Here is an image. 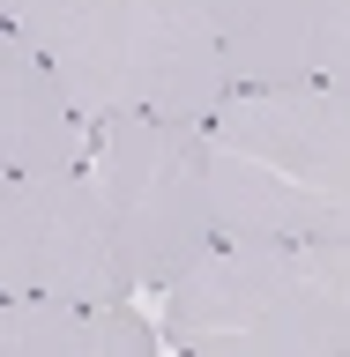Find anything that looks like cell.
I'll return each mask as SVG.
<instances>
[{
  "label": "cell",
  "mask_w": 350,
  "mask_h": 357,
  "mask_svg": "<svg viewBox=\"0 0 350 357\" xmlns=\"http://www.w3.org/2000/svg\"><path fill=\"white\" fill-rule=\"evenodd\" d=\"M179 357H350V245L343 238H224L172 290Z\"/></svg>",
  "instance_id": "3"
},
{
  "label": "cell",
  "mask_w": 350,
  "mask_h": 357,
  "mask_svg": "<svg viewBox=\"0 0 350 357\" xmlns=\"http://www.w3.org/2000/svg\"><path fill=\"white\" fill-rule=\"evenodd\" d=\"M15 8H22V0H0V15H8V22H15Z\"/></svg>",
  "instance_id": "10"
},
{
  "label": "cell",
  "mask_w": 350,
  "mask_h": 357,
  "mask_svg": "<svg viewBox=\"0 0 350 357\" xmlns=\"http://www.w3.org/2000/svg\"><path fill=\"white\" fill-rule=\"evenodd\" d=\"M89 127L119 112L209 127L231 97V60L201 0H22L15 22Z\"/></svg>",
  "instance_id": "1"
},
{
  "label": "cell",
  "mask_w": 350,
  "mask_h": 357,
  "mask_svg": "<svg viewBox=\"0 0 350 357\" xmlns=\"http://www.w3.org/2000/svg\"><path fill=\"white\" fill-rule=\"evenodd\" d=\"M239 89L321 82V22L328 0H201Z\"/></svg>",
  "instance_id": "7"
},
{
  "label": "cell",
  "mask_w": 350,
  "mask_h": 357,
  "mask_svg": "<svg viewBox=\"0 0 350 357\" xmlns=\"http://www.w3.org/2000/svg\"><path fill=\"white\" fill-rule=\"evenodd\" d=\"M321 82L350 89V0H328V22H321Z\"/></svg>",
  "instance_id": "9"
},
{
  "label": "cell",
  "mask_w": 350,
  "mask_h": 357,
  "mask_svg": "<svg viewBox=\"0 0 350 357\" xmlns=\"http://www.w3.org/2000/svg\"><path fill=\"white\" fill-rule=\"evenodd\" d=\"M0 357H156V335L134 305H67V298H8Z\"/></svg>",
  "instance_id": "8"
},
{
  "label": "cell",
  "mask_w": 350,
  "mask_h": 357,
  "mask_svg": "<svg viewBox=\"0 0 350 357\" xmlns=\"http://www.w3.org/2000/svg\"><path fill=\"white\" fill-rule=\"evenodd\" d=\"M89 119L60 89V75L38 60V45L8 30L0 38V164L8 172H82L89 164Z\"/></svg>",
  "instance_id": "6"
},
{
  "label": "cell",
  "mask_w": 350,
  "mask_h": 357,
  "mask_svg": "<svg viewBox=\"0 0 350 357\" xmlns=\"http://www.w3.org/2000/svg\"><path fill=\"white\" fill-rule=\"evenodd\" d=\"M82 172L119 231V261H127L134 290H172L209 245H224L217 186H209V134L194 119H150V112L97 119Z\"/></svg>",
  "instance_id": "4"
},
{
  "label": "cell",
  "mask_w": 350,
  "mask_h": 357,
  "mask_svg": "<svg viewBox=\"0 0 350 357\" xmlns=\"http://www.w3.org/2000/svg\"><path fill=\"white\" fill-rule=\"evenodd\" d=\"M134 275L119 261L105 201L89 172H8L0 186V298H67L112 305Z\"/></svg>",
  "instance_id": "5"
},
{
  "label": "cell",
  "mask_w": 350,
  "mask_h": 357,
  "mask_svg": "<svg viewBox=\"0 0 350 357\" xmlns=\"http://www.w3.org/2000/svg\"><path fill=\"white\" fill-rule=\"evenodd\" d=\"M209 186L224 238L350 245V89H231L209 119Z\"/></svg>",
  "instance_id": "2"
}]
</instances>
